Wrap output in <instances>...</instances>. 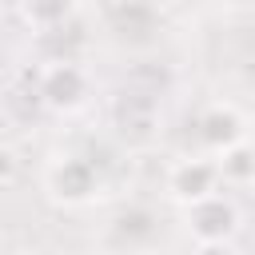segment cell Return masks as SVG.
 <instances>
[{"label": "cell", "instance_id": "6da1fadb", "mask_svg": "<svg viewBox=\"0 0 255 255\" xmlns=\"http://www.w3.org/2000/svg\"><path fill=\"white\" fill-rule=\"evenodd\" d=\"M36 255H44V251H36Z\"/></svg>", "mask_w": 255, "mask_h": 255}]
</instances>
